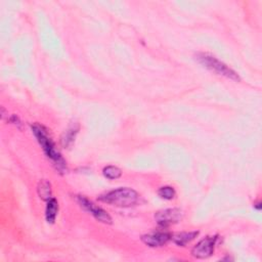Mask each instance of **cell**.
<instances>
[{"label":"cell","instance_id":"1","mask_svg":"<svg viewBox=\"0 0 262 262\" xmlns=\"http://www.w3.org/2000/svg\"><path fill=\"white\" fill-rule=\"evenodd\" d=\"M32 131L37 138L39 145L43 149L45 155L52 161L56 170L64 173L67 170V164L64 158L55 148L54 143L47 133V130L39 124L32 125Z\"/></svg>","mask_w":262,"mask_h":262},{"label":"cell","instance_id":"2","mask_svg":"<svg viewBox=\"0 0 262 262\" xmlns=\"http://www.w3.org/2000/svg\"><path fill=\"white\" fill-rule=\"evenodd\" d=\"M102 202L118 207H131L138 202V194L131 189L121 188L98 198Z\"/></svg>","mask_w":262,"mask_h":262},{"label":"cell","instance_id":"3","mask_svg":"<svg viewBox=\"0 0 262 262\" xmlns=\"http://www.w3.org/2000/svg\"><path fill=\"white\" fill-rule=\"evenodd\" d=\"M198 62L204 66L205 68H207L208 70L218 74V75H221V76H225L229 79H232L234 80V81H240L241 78L240 76L234 71L232 70L230 67H228L225 63L220 62V60L209 54V53H204V52H201V53H198L196 55Z\"/></svg>","mask_w":262,"mask_h":262},{"label":"cell","instance_id":"4","mask_svg":"<svg viewBox=\"0 0 262 262\" xmlns=\"http://www.w3.org/2000/svg\"><path fill=\"white\" fill-rule=\"evenodd\" d=\"M77 201L80 206H81L84 210H86L87 212H89L91 215H93L94 218L100 221V223L108 224V225L112 224L111 216L103 208L96 206L95 204H93L92 202H90L89 200H87L85 197H82V196H78Z\"/></svg>","mask_w":262,"mask_h":262},{"label":"cell","instance_id":"5","mask_svg":"<svg viewBox=\"0 0 262 262\" xmlns=\"http://www.w3.org/2000/svg\"><path fill=\"white\" fill-rule=\"evenodd\" d=\"M183 211L180 209L172 208L157 212L155 214V219L160 227L167 228L170 225L177 224L178 221L183 219Z\"/></svg>","mask_w":262,"mask_h":262},{"label":"cell","instance_id":"6","mask_svg":"<svg viewBox=\"0 0 262 262\" xmlns=\"http://www.w3.org/2000/svg\"><path fill=\"white\" fill-rule=\"evenodd\" d=\"M217 237H207L201 240L192 250V255L198 259H205L210 257L214 252Z\"/></svg>","mask_w":262,"mask_h":262},{"label":"cell","instance_id":"7","mask_svg":"<svg viewBox=\"0 0 262 262\" xmlns=\"http://www.w3.org/2000/svg\"><path fill=\"white\" fill-rule=\"evenodd\" d=\"M169 240H171V235L164 232H157L152 233L149 235H145L142 237V241L144 243L152 248L156 247H162L166 245Z\"/></svg>","mask_w":262,"mask_h":262},{"label":"cell","instance_id":"8","mask_svg":"<svg viewBox=\"0 0 262 262\" xmlns=\"http://www.w3.org/2000/svg\"><path fill=\"white\" fill-rule=\"evenodd\" d=\"M199 235V232H190V233H179L174 236H171V240L173 243H175L177 246L185 247L193 240H195Z\"/></svg>","mask_w":262,"mask_h":262},{"label":"cell","instance_id":"9","mask_svg":"<svg viewBox=\"0 0 262 262\" xmlns=\"http://www.w3.org/2000/svg\"><path fill=\"white\" fill-rule=\"evenodd\" d=\"M58 212V203L57 201L53 198H51L49 201H47V206L45 210V218L48 224H53L56 218Z\"/></svg>","mask_w":262,"mask_h":262},{"label":"cell","instance_id":"10","mask_svg":"<svg viewBox=\"0 0 262 262\" xmlns=\"http://www.w3.org/2000/svg\"><path fill=\"white\" fill-rule=\"evenodd\" d=\"M78 130H79L78 124H73V125L70 126L69 129L64 133V135H63V137H62V145H63L65 148L70 147V146L74 143L76 134L78 133Z\"/></svg>","mask_w":262,"mask_h":262},{"label":"cell","instance_id":"11","mask_svg":"<svg viewBox=\"0 0 262 262\" xmlns=\"http://www.w3.org/2000/svg\"><path fill=\"white\" fill-rule=\"evenodd\" d=\"M39 197L44 201H49L51 197V185L46 180H41L38 186Z\"/></svg>","mask_w":262,"mask_h":262},{"label":"cell","instance_id":"12","mask_svg":"<svg viewBox=\"0 0 262 262\" xmlns=\"http://www.w3.org/2000/svg\"><path fill=\"white\" fill-rule=\"evenodd\" d=\"M103 172H104V175L109 179H117L122 175V171H121V169L116 166H107L104 168Z\"/></svg>","mask_w":262,"mask_h":262},{"label":"cell","instance_id":"13","mask_svg":"<svg viewBox=\"0 0 262 262\" xmlns=\"http://www.w3.org/2000/svg\"><path fill=\"white\" fill-rule=\"evenodd\" d=\"M158 195L165 200H172L175 198V190L171 187H163L158 191Z\"/></svg>","mask_w":262,"mask_h":262},{"label":"cell","instance_id":"14","mask_svg":"<svg viewBox=\"0 0 262 262\" xmlns=\"http://www.w3.org/2000/svg\"><path fill=\"white\" fill-rule=\"evenodd\" d=\"M254 207L257 209V210H260L261 209V206H260V203H258V204H256V205H254Z\"/></svg>","mask_w":262,"mask_h":262}]
</instances>
